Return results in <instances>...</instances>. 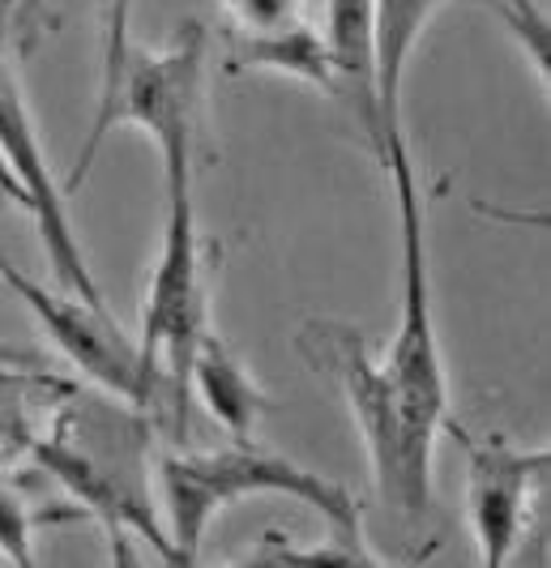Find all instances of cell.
I'll list each match as a JSON object with an SVG mask.
<instances>
[{
  "label": "cell",
  "mask_w": 551,
  "mask_h": 568,
  "mask_svg": "<svg viewBox=\"0 0 551 568\" xmlns=\"http://www.w3.org/2000/svg\"><path fill=\"white\" fill-rule=\"evenodd\" d=\"M30 462L108 526L116 560L120 542L137 535L154 547L159 560L180 565L154 500L150 415L133 402L64 385L52 427L30 445Z\"/></svg>",
  "instance_id": "cell-1"
},
{
  "label": "cell",
  "mask_w": 551,
  "mask_h": 568,
  "mask_svg": "<svg viewBox=\"0 0 551 568\" xmlns=\"http://www.w3.org/2000/svg\"><path fill=\"white\" fill-rule=\"evenodd\" d=\"M253 496H287L299 505H313L329 539L355 547L373 565L380 560L368 547L364 513L347 487L283 454H265L253 440H235L214 454H163L154 462V500L180 565H197L214 517L235 500H253Z\"/></svg>",
  "instance_id": "cell-2"
},
{
  "label": "cell",
  "mask_w": 551,
  "mask_h": 568,
  "mask_svg": "<svg viewBox=\"0 0 551 568\" xmlns=\"http://www.w3.org/2000/svg\"><path fill=\"white\" fill-rule=\"evenodd\" d=\"M163 154V184H167V219L163 244L150 274L142 313V359L154 381L167 394L172 432H188V364L202 334L210 329V261L197 227V201H193V171H197V142L175 138L159 145Z\"/></svg>",
  "instance_id": "cell-3"
},
{
  "label": "cell",
  "mask_w": 551,
  "mask_h": 568,
  "mask_svg": "<svg viewBox=\"0 0 551 568\" xmlns=\"http://www.w3.org/2000/svg\"><path fill=\"white\" fill-rule=\"evenodd\" d=\"M385 171L394 180V205H398V325L377 368L415 440L436 454V440L449 427V372H445V351H440L432 316L424 197L415 184L407 138L389 145Z\"/></svg>",
  "instance_id": "cell-4"
},
{
  "label": "cell",
  "mask_w": 551,
  "mask_h": 568,
  "mask_svg": "<svg viewBox=\"0 0 551 568\" xmlns=\"http://www.w3.org/2000/svg\"><path fill=\"white\" fill-rule=\"evenodd\" d=\"M295 351L308 368L329 376L334 389L347 398L385 509L402 521H419L432 505L436 454L415 440L364 334L343 321H308L295 334Z\"/></svg>",
  "instance_id": "cell-5"
},
{
  "label": "cell",
  "mask_w": 551,
  "mask_h": 568,
  "mask_svg": "<svg viewBox=\"0 0 551 568\" xmlns=\"http://www.w3.org/2000/svg\"><path fill=\"white\" fill-rule=\"evenodd\" d=\"M120 120L137 124L150 133L154 145H167L175 138H202L205 120V39L197 22H184L167 48L150 52L137 48L124 30V0L116 9V27L108 43V78H103V99L90 124V138L82 145L78 171L69 175L73 193L82 184V175L94 163V150L103 142V133H112Z\"/></svg>",
  "instance_id": "cell-6"
},
{
  "label": "cell",
  "mask_w": 551,
  "mask_h": 568,
  "mask_svg": "<svg viewBox=\"0 0 551 568\" xmlns=\"http://www.w3.org/2000/svg\"><path fill=\"white\" fill-rule=\"evenodd\" d=\"M0 283L27 304L30 316L43 325V334L60 346V355L73 359L82 368V376H90L103 394L133 402L145 415H167L163 385L154 381V372L145 368L142 346L124 334V325L108 313V304H94V300H82L73 291H52V286L34 283L4 253H0Z\"/></svg>",
  "instance_id": "cell-7"
},
{
  "label": "cell",
  "mask_w": 551,
  "mask_h": 568,
  "mask_svg": "<svg viewBox=\"0 0 551 568\" xmlns=\"http://www.w3.org/2000/svg\"><path fill=\"white\" fill-rule=\"evenodd\" d=\"M0 154L13 171V180L22 184V193H27V214L39 231V240H43V253H48V265L57 274V286L103 304V291L90 274L86 253L78 244L73 219H69V193L60 189L57 171L48 163V150H43L39 129H34L22 82H18L13 64L4 60V52H0Z\"/></svg>",
  "instance_id": "cell-8"
},
{
  "label": "cell",
  "mask_w": 551,
  "mask_h": 568,
  "mask_svg": "<svg viewBox=\"0 0 551 568\" xmlns=\"http://www.w3.org/2000/svg\"><path fill=\"white\" fill-rule=\"evenodd\" d=\"M462 436L466 449V521L483 568H504L522 542L534 487L548 475V449H518L500 436Z\"/></svg>",
  "instance_id": "cell-9"
},
{
  "label": "cell",
  "mask_w": 551,
  "mask_h": 568,
  "mask_svg": "<svg viewBox=\"0 0 551 568\" xmlns=\"http://www.w3.org/2000/svg\"><path fill=\"white\" fill-rule=\"evenodd\" d=\"M325 52H329V99L343 103L380 168L389 163V142L377 108V9L373 0H325Z\"/></svg>",
  "instance_id": "cell-10"
},
{
  "label": "cell",
  "mask_w": 551,
  "mask_h": 568,
  "mask_svg": "<svg viewBox=\"0 0 551 568\" xmlns=\"http://www.w3.org/2000/svg\"><path fill=\"white\" fill-rule=\"evenodd\" d=\"M188 394H197L210 419L223 427L232 440H253L262 419L274 410V398L262 389V381L235 355L227 342L214 334V325L202 334L193 364H188Z\"/></svg>",
  "instance_id": "cell-11"
},
{
  "label": "cell",
  "mask_w": 551,
  "mask_h": 568,
  "mask_svg": "<svg viewBox=\"0 0 551 568\" xmlns=\"http://www.w3.org/2000/svg\"><path fill=\"white\" fill-rule=\"evenodd\" d=\"M445 0H373L377 9V108L385 142L394 145L402 133V82L407 64L424 39V30L440 13Z\"/></svg>",
  "instance_id": "cell-12"
},
{
  "label": "cell",
  "mask_w": 551,
  "mask_h": 568,
  "mask_svg": "<svg viewBox=\"0 0 551 568\" xmlns=\"http://www.w3.org/2000/svg\"><path fill=\"white\" fill-rule=\"evenodd\" d=\"M232 69L278 73V78H290V82L313 85L317 94L334 90L325 34H320V27L304 22V18H295L290 27H278V30H235Z\"/></svg>",
  "instance_id": "cell-13"
},
{
  "label": "cell",
  "mask_w": 551,
  "mask_h": 568,
  "mask_svg": "<svg viewBox=\"0 0 551 568\" xmlns=\"http://www.w3.org/2000/svg\"><path fill=\"white\" fill-rule=\"evenodd\" d=\"M0 551L13 565H34V517H30L27 500L4 479H0Z\"/></svg>",
  "instance_id": "cell-14"
},
{
  "label": "cell",
  "mask_w": 551,
  "mask_h": 568,
  "mask_svg": "<svg viewBox=\"0 0 551 568\" xmlns=\"http://www.w3.org/2000/svg\"><path fill=\"white\" fill-rule=\"evenodd\" d=\"M235 30H278L299 18L304 0H218Z\"/></svg>",
  "instance_id": "cell-15"
},
{
  "label": "cell",
  "mask_w": 551,
  "mask_h": 568,
  "mask_svg": "<svg viewBox=\"0 0 551 568\" xmlns=\"http://www.w3.org/2000/svg\"><path fill=\"white\" fill-rule=\"evenodd\" d=\"M39 9H43V0H0V43L18 30L22 34V52H27L30 43H34Z\"/></svg>",
  "instance_id": "cell-16"
},
{
  "label": "cell",
  "mask_w": 551,
  "mask_h": 568,
  "mask_svg": "<svg viewBox=\"0 0 551 568\" xmlns=\"http://www.w3.org/2000/svg\"><path fill=\"white\" fill-rule=\"evenodd\" d=\"M0 197L9 201V205H18V210H27V193H22V184L13 180V171L4 163V154H0Z\"/></svg>",
  "instance_id": "cell-17"
},
{
  "label": "cell",
  "mask_w": 551,
  "mask_h": 568,
  "mask_svg": "<svg viewBox=\"0 0 551 568\" xmlns=\"http://www.w3.org/2000/svg\"><path fill=\"white\" fill-rule=\"evenodd\" d=\"M0 205H4V197H0ZM0 368H39L30 355H22V351H9V346H0Z\"/></svg>",
  "instance_id": "cell-18"
}]
</instances>
